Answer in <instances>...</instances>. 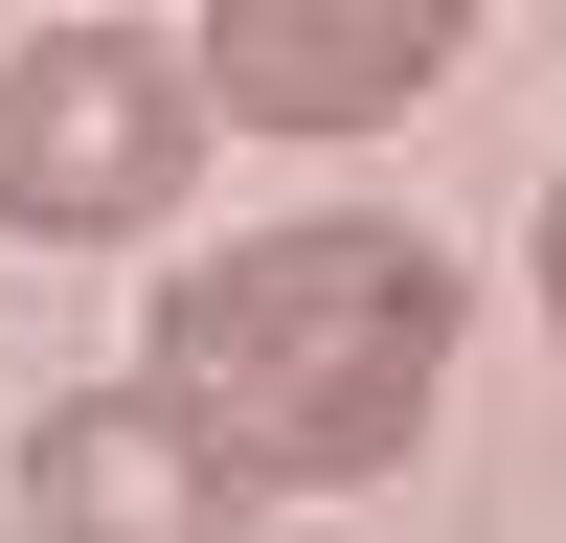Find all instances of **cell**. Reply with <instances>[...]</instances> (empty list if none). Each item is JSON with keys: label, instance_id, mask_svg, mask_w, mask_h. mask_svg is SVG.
<instances>
[{"label": "cell", "instance_id": "6da1fadb", "mask_svg": "<svg viewBox=\"0 0 566 543\" xmlns=\"http://www.w3.org/2000/svg\"><path fill=\"white\" fill-rule=\"evenodd\" d=\"M159 362L181 407H205V453L250 498H363L431 453V385H453V249L386 204H295L250 226V249L159 272Z\"/></svg>", "mask_w": 566, "mask_h": 543}, {"label": "cell", "instance_id": "7a4b0ae2", "mask_svg": "<svg viewBox=\"0 0 566 543\" xmlns=\"http://www.w3.org/2000/svg\"><path fill=\"white\" fill-rule=\"evenodd\" d=\"M205 68L136 23H45L0 45V226L23 249H136V226H181V181H205Z\"/></svg>", "mask_w": 566, "mask_h": 543}, {"label": "cell", "instance_id": "3957f363", "mask_svg": "<svg viewBox=\"0 0 566 543\" xmlns=\"http://www.w3.org/2000/svg\"><path fill=\"white\" fill-rule=\"evenodd\" d=\"M476 45V0H205V114H250V136H386V114H431V68Z\"/></svg>", "mask_w": 566, "mask_h": 543}, {"label": "cell", "instance_id": "277c9868", "mask_svg": "<svg viewBox=\"0 0 566 543\" xmlns=\"http://www.w3.org/2000/svg\"><path fill=\"white\" fill-rule=\"evenodd\" d=\"M23 521H45V543H227V521H250V476H227L205 407L136 362V385H69V407L23 430Z\"/></svg>", "mask_w": 566, "mask_h": 543}, {"label": "cell", "instance_id": "5b68a950", "mask_svg": "<svg viewBox=\"0 0 566 543\" xmlns=\"http://www.w3.org/2000/svg\"><path fill=\"white\" fill-rule=\"evenodd\" d=\"M544 340H566V181H544Z\"/></svg>", "mask_w": 566, "mask_h": 543}]
</instances>
